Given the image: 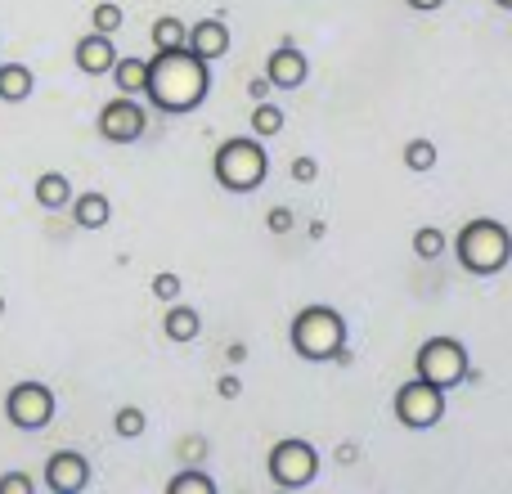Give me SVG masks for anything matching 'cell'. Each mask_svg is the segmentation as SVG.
Wrapping results in <instances>:
<instances>
[{
	"label": "cell",
	"instance_id": "24",
	"mask_svg": "<svg viewBox=\"0 0 512 494\" xmlns=\"http://www.w3.org/2000/svg\"><path fill=\"white\" fill-rule=\"evenodd\" d=\"M445 247H450V239H445L436 225H423V230H414V252L423 256V261H436Z\"/></svg>",
	"mask_w": 512,
	"mask_h": 494
},
{
	"label": "cell",
	"instance_id": "7",
	"mask_svg": "<svg viewBox=\"0 0 512 494\" xmlns=\"http://www.w3.org/2000/svg\"><path fill=\"white\" fill-rule=\"evenodd\" d=\"M319 477V454L310 441H297V436H288V441H279L270 450V481L283 490H301L310 486V481Z\"/></svg>",
	"mask_w": 512,
	"mask_h": 494
},
{
	"label": "cell",
	"instance_id": "26",
	"mask_svg": "<svg viewBox=\"0 0 512 494\" xmlns=\"http://www.w3.org/2000/svg\"><path fill=\"white\" fill-rule=\"evenodd\" d=\"M180 288H185V283H180V274H171V270L153 274V297H158V301H176Z\"/></svg>",
	"mask_w": 512,
	"mask_h": 494
},
{
	"label": "cell",
	"instance_id": "18",
	"mask_svg": "<svg viewBox=\"0 0 512 494\" xmlns=\"http://www.w3.org/2000/svg\"><path fill=\"white\" fill-rule=\"evenodd\" d=\"M113 81H117V95H144L149 63H144V59H117L113 63Z\"/></svg>",
	"mask_w": 512,
	"mask_h": 494
},
{
	"label": "cell",
	"instance_id": "16",
	"mask_svg": "<svg viewBox=\"0 0 512 494\" xmlns=\"http://www.w3.org/2000/svg\"><path fill=\"white\" fill-rule=\"evenodd\" d=\"M162 333H167V342L185 346V342H194V337L203 333V315H198L194 306H171L167 319H162Z\"/></svg>",
	"mask_w": 512,
	"mask_h": 494
},
{
	"label": "cell",
	"instance_id": "6",
	"mask_svg": "<svg viewBox=\"0 0 512 494\" xmlns=\"http://www.w3.org/2000/svg\"><path fill=\"white\" fill-rule=\"evenodd\" d=\"M54 391L45 387V382H14L5 396V418L18 427V432H41V427H50L54 418Z\"/></svg>",
	"mask_w": 512,
	"mask_h": 494
},
{
	"label": "cell",
	"instance_id": "8",
	"mask_svg": "<svg viewBox=\"0 0 512 494\" xmlns=\"http://www.w3.org/2000/svg\"><path fill=\"white\" fill-rule=\"evenodd\" d=\"M445 414V391L432 387V382L423 378H409L405 387L396 391V418L405 427H414V432H427V427H436Z\"/></svg>",
	"mask_w": 512,
	"mask_h": 494
},
{
	"label": "cell",
	"instance_id": "12",
	"mask_svg": "<svg viewBox=\"0 0 512 494\" xmlns=\"http://www.w3.org/2000/svg\"><path fill=\"white\" fill-rule=\"evenodd\" d=\"M72 59H77V68L86 72V77H104V72H113V63H117L113 36H108V32H95V27H90V32L77 41Z\"/></svg>",
	"mask_w": 512,
	"mask_h": 494
},
{
	"label": "cell",
	"instance_id": "14",
	"mask_svg": "<svg viewBox=\"0 0 512 494\" xmlns=\"http://www.w3.org/2000/svg\"><path fill=\"white\" fill-rule=\"evenodd\" d=\"M36 90V72L27 63H0V104H27Z\"/></svg>",
	"mask_w": 512,
	"mask_h": 494
},
{
	"label": "cell",
	"instance_id": "17",
	"mask_svg": "<svg viewBox=\"0 0 512 494\" xmlns=\"http://www.w3.org/2000/svg\"><path fill=\"white\" fill-rule=\"evenodd\" d=\"M36 203L45 207V212H63V207L72 203V185L63 171H45V176H36Z\"/></svg>",
	"mask_w": 512,
	"mask_h": 494
},
{
	"label": "cell",
	"instance_id": "30",
	"mask_svg": "<svg viewBox=\"0 0 512 494\" xmlns=\"http://www.w3.org/2000/svg\"><path fill=\"white\" fill-rule=\"evenodd\" d=\"M216 391H221L225 400H239L243 396V382L239 378H221V382H216Z\"/></svg>",
	"mask_w": 512,
	"mask_h": 494
},
{
	"label": "cell",
	"instance_id": "22",
	"mask_svg": "<svg viewBox=\"0 0 512 494\" xmlns=\"http://www.w3.org/2000/svg\"><path fill=\"white\" fill-rule=\"evenodd\" d=\"M400 158H405V167L414 171V176H427V171L436 167V144L432 140H409Z\"/></svg>",
	"mask_w": 512,
	"mask_h": 494
},
{
	"label": "cell",
	"instance_id": "3",
	"mask_svg": "<svg viewBox=\"0 0 512 494\" xmlns=\"http://www.w3.org/2000/svg\"><path fill=\"white\" fill-rule=\"evenodd\" d=\"M454 252H459V265L468 274H499L512 261V234H508V225L481 216V221H468L459 230Z\"/></svg>",
	"mask_w": 512,
	"mask_h": 494
},
{
	"label": "cell",
	"instance_id": "5",
	"mask_svg": "<svg viewBox=\"0 0 512 494\" xmlns=\"http://www.w3.org/2000/svg\"><path fill=\"white\" fill-rule=\"evenodd\" d=\"M414 378L432 382V387L441 391H454L459 382H468V346L459 342V337H427L423 346H418L414 355Z\"/></svg>",
	"mask_w": 512,
	"mask_h": 494
},
{
	"label": "cell",
	"instance_id": "2",
	"mask_svg": "<svg viewBox=\"0 0 512 494\" xmlns=\"http://www.w3.org/2000/svg\"><path fill=\"white\" fill-rule=\"evenodd\" d=\"M212 176L225 194H256L265 185V176H270V153H265V144L256 135H234V140H225L216 149Z\"/></svg>",
	"mask_w": 512,
	"mask_h": 494
},
{
	"label": "cell",
	"instance_id": "35",
	"mask_svg": "<svg viewBox=\"0 0 512 494\" xmlns=\"http://www.w3.org/2000/svg\"><path fill=\"white\" fill-rule=\"evenodd\" d=\"M0 315H5V297H0Z\"/></svg>",
	"mask_w": 512,
	"mask_h": 494
},
{
	"label": "cell",
	"instance_id": "25",
	"mask_svg": "<svg viewBox=\"0 0 512 494\" xmlns=\"http://www.w3.org/2000/svg\"><path fill=\"white\" fill-rule=\"evenodd\" d=\"M113 427H117V436H126V441H135V436H144V427H149V418H144V409L126 405V409H117Z\"/></svg>",
	"mask_w": 512,
	"mask_h": 494
},
{
	"label": "cell",
	"instance_id": "27",
	"mask_svg": "<svg viewBox=\"0 0 512 494\" xmlns=\"http://www.w3.org/2000/svg\"><path fill=\"white\" fill-rule=\"evenodd\" d=\"M292 225H297V216H292V207H274V212L265 216V230H270V234H288Z\"/></svg>",
	"mask_w": 512,
	"mask_h": 494
},
{
	"label": "cell",
	"instance_id": "28",
	"mask_svg": "<svg viewBox=\"0 0 512 494\" xmlns=\"http://www.w3.org/2000/svg\"><path fill=\"white\" fill-rule=\"evenodd\" d=\"M32 490H36V481L23 477V472H5L0 477V494H32Z\"/></svg>",
	"mask_w": 512,
	"mask_h": 494
},
{
	"label": "cell",
	"instance_id": "13",
	"mask_svg": "<svg viewBox=\"0 0 512 494\" xmlns=\"http://www.w3.org/2000/svg\"><path fill=\"white\" fill-rule=\"evenodd\" d=\"M230 41L234 36H230V27H225L221 18H203V23H194L189 27V36H185L189 50H194L198 59H207V63L225 59V54H230Z\"/></svg>",
	"mask_w": 512,
	"mask_h": 494
},
{
	"label": "cell",
	"instance_id": "34",
	"mask_svg": "<svg viewBox=\"0 0 512 494\" xmlns=\"http://www.w3.org/2000/svg\"><path fill=\"white\" fill-rule=\"evenodd\" d=\"M495 5H499V9H512V0H495Z\"/></svg>",
	"mask_w": 512,
	"mask_h": 494
},
{
	"label": "cell",
	"instance_id": "9",
	"mask_svg": "<svg viewBox=\"0 0 512 494\" xmlns=\"http://www.w3.org/2000/svg\"><path fill=\"white\" fill-rule=\"evenodd\" d=\"M144 108L135 104V95H117L113 104H104L99 108V135H104L108 144H135L144 135Z\"/></svg>",
	"mask_w": 512,
	"mask_h": 494
},
{
	"label": "cell",
	"instance_id": "1",
	"mask_svg": "<svg viewBox=\"0 0 512 494\" xmlns=\"http://www.w3.org/2000/svg\"><path fill=\"white\" fill-rule=\"evenodd\" d=\"M207 90H212V68H207V59H198L189 45H180V50H158L149 59L144 95H149V104L158 108V113H171V117L194 113L207 99Z\"/></svg>",
	"mask_w": 512,
	"mask_h": 494
},
{
	"label": "cell",
	"instance_id": "15",
	"mask_svg": "<svg viewBox=\"0 0 512 494\" xmlns=\"http://www.w3.org/2000/svg\"><path fill=\"white\" fill-rule=\"evenodd\" d=\"M68 207H72V221H77L81 230H104V225L113 221V203H108V194H95V189H90V194H77Z\"/></svg>",
	"mask_w": 512,
	"mask_h": 494
},
{
	"label": "cell",
	"instance_id": "32",
	"mask_svg": "<svg viewBox=\"0 0 512 494\" xmlns=\"http://www.w3.org/2000/svg\"><path fill=\"white\" fill-rule=\"evenodd\" d=\"M207 454V441H185V459H203Z\"/></svg>",
	"mask_w": 512,
	"mask_h": 494
},
{
	"label": "cell",
	"instance_id": "19",
	"mask_svg": "<svg viewBox=\"0 0 512 494\" xmlns=\"http://www.w3.org/2000/svg\"><path fill=\"white\" fill-rule=\"evenodd\" d=\"M189 36V27L180 23L176 14H162L158 23H153V50H180Z\"/></svg>",
	"mask_w": 512,
	"mask_h": 494
},
{
	"label": "cell",
	"instance_id": "21",
	"mask_svg": "<svg viewBox=\"0 0 512 494\" xmlns=\"http://www.w3.org/2000/svg\"><path fill=\"white\" fill-rule=\"evenodd\" d=\"M167 494H216V481L198 468H185L167 481Z\"/></svg>",
	"mask_w": 512,
	"mask_h": 494
},
{
	"label": "cell",
	"instance_id": "29",
	"mask_svg": "<svg viewBox=\"0 0 512 494\" xmlns=\"http://www.w3.org/2000/svg\"><path fill=\"white\" fill-rule=\"evenodd\" d=\"M315 176H319V162L315 158H297V162H292V180H297V185H310Z\"/></svg>",
	"mask_w": 512,
	"mask_h": 494
},
{
	"label": "cell",
	"instance_id": "11",
	"mask_svg": "<svg viewBox=\"0 0 512 494\" xmlns=\"http://www.w3.org/2000/svg\"><path fill=\"white\" fill-rule=\"evenodd\" d=\"M306 77H310V59L297 50L292 36H283L279 50H270V59H265V81L279 90H297L306 86Z\"/></svg>",
	"mask_w": 512,
	"mask_h": 494
},
{
	"label": "cell",
	"instance_id": "31",
	"mask_svg": "<svg viewBox=\"0 0 512 494\" xmlns=\"http://www.w3.org/2000/svg\"><path fill=\"white\" fill-rule=\"evenodd\" d=\"M409 9H418V14H432V9H441L445 0H405Z\"/></svg>",
	"mask_w": 512,
	"mask_h": 494
},
{
	"label": "cell",
	"instance_id": "23",
	"mask_svg": "<svg viewBox=\"0 0 512 494\" xmlns=\"http://www.w3.org/2000/svg\"><path fill=\"white\" fill-rule=\"evenodd\" d=\"M122 23H126V9L122 5H113V0H99L95 9H90V27H95V32H122Z\"/></svg>",
	"mask_w": 512,
	"mask_h": 494
},
{
	"label": "cell",
	"instance_id": "20",
	"mask_svg": "<svg viewBox=\"0 0 512 494\" xmlns=\"http://www.w3.org/2000/svg\"><path fill=\"white\" fill-rule=\"evenodd\" d=\"M283 122H288V117H283L279 104H256L252 108V135L256 140H274V135L283 131Z\"/></svg>",
	"mask_w": 512,
	"mask_h": 494
},
{
	"label": "cell",
	"instance_id": "33",
	"mask_svg": "<svg viewBox=\"0 0 512 494\" xmlns=\"http://www.w3.org/2000/svg\"><path fill=\"white\" fill-rule=\"evenodd\" d=\"M230 360H234V364H243V360H248V346L234 342V346H230Z\"/></svg>",
	"mask_w": 512,
	"mask_h": 494
},
{
	"label": "cell",
	"instance_id": "10",
	"mask_svg": "<svg viewBox=\"0 0 512 494\" xmlns=\"http://www.w3.org/2000/svg\"><path fill=\"white\" fill-rule=\"evenodd\" d=\"M90 486V463L77 450H54L45 459V490L54 494H81Z\"/></svg>",
	"mask_w": 512,
	"mask_h": 494
},
{
	"label": "cell",
	"instance_id": "4",
	"mask_svg": "<svg viewBox=\"0 0 512 494\" xmlns=\"http://www.w3.org/2000/svg\"><path fill=\"white\" fill-rule=\"evenodd\" d=\"M292 351L310 364L337 360V351L346 346V319L342 310L333 306H306L297 319H292Z\"/></svg>",
	"mask_w": 512,
	"mask_h": 494
}]
</instances>
